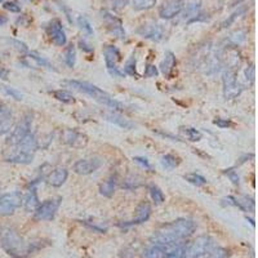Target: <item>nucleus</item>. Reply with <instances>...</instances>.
<instances>
[{
	"instance_id": "f257e3e1",
	"label": "nucleus",
	"mask_w": 258,
	"mask_h": 258,
	"mask_svg": "<svg viewBox=\"0 0 258 258\" xmlns=\"http://www.w3.org/2000/svg\"><path fill=\"white\" fill-rule=\"evenodd\" d=\"M196 230V223L188 218H180L165 223L153 234L150 243L168 251L169 248L181 244L191 236Z\"/></svg>"
},
{
	"instance_id": "f03ea898",
	"label": "nucleus",
	"mask_w": 258,
	"mask_h": 258,
	"mask_svg": "<svg viewBox=\"0 0 258 258\" xmlns=\"http://www.w3.org/2000/svg\"><path fill=\"white\" fill-rule=\"evenodd\" d=\"M0 245L12 258H28L40 249V244L35 240H25L13 229H4L0 232Z\"/></svg>"
},
{
	"instance_id": "7ed1b4c3",
	"label": "nucleus",
	"mask_w": 258,
	"mask_h": 258,
	"mask_svg": "<svg viewBox=\"0 0 258 258\" xmlns=\"http://www.w3.org/2000/svg\"><path fill=\"white\" fill-rule=\"evenodd\" d=\"M36 150H38V140L35 134L28 133L21 142L17 145L8 146V149L3 153L5 161L17 163V164H30L34 159Z\"/></svg>"
},
{
	"instance_id": "20e7f679",
	"label": "nucleus",
	"mask_w": 258,
	"mask_h": 258,
	"mask_svg": "<svg viewBox=\"0 0 258 258\" xmlns=\"http://www.w3.org/2000/svg\"><path fill=\"white\" fill-rule=\"evenodd\" d=\"M66 85L74 88L75 91L81 92V93L88 94L89 97H92L94 101L100 102L102 105L107 106L108 108H111L114 111H123L124 110V105L120 103L119 101L114 100L111 96H108L105 91H102L101 88L96 87L93 84L87 83V81H77V80H66L65 81Z\"/></svg>"
},
{
	"instance_id": "39448f33",
	"label": "nucleus",
	"mask_w": 258,
	"mask_h": 258,
	"mask_svg": "<svg viewBox=\"0 0 258 258\" xmlns=\"http://www.w3.org/2000/svg\"><path fill=\"white\" fill-rule=\"evenodd\" d=\"M222 83H223V96L226 100H234L243 91L239 81L236 77V71L235 69H229L226 67L223 71L222 75Z\"/></svg>"
},
{
	"instance_id": "423d86ee",
	"label": "nucleus",
	"mask_w": 258,
	"mask_h": 258,
	"mask_svg": "<svg viewBox=\"0 0 258 258\" xmlns=\"http://www.w3.org/2000/svg\"><path fill=\"white\" fill-rule=\"evenodd\" d=\"M214 247L216 245L212 237L203 235L198 237L190 247H187L185 258H204Z\"/></svg>"
},
{
	"instance_id": "0eeeda50",
	"label": "nucleus",
	"mask_w": 258,
	"mask_h": 258,
	"mask_svg": "<svg viewBox=\"0 0 258 258\" xmlns=\"http://www.w3.org/2000/svg\"><path fill=\"white\" fill-rule=\"evenodd\" d=\"M22 195L18 191L8 192L0 196V216H12L18 206H21Z\"/></svg>"
},
{
	"instance_id": "6e6552de",
	"label": "nucleus",
	"mask_w": 258,
	"mask_h": 258,
	"mask_svg": "<svg viewBox=\"0 0 258 258\" xmlns=\"http://www.w3.org/2000/svg\"><path fill=\"white\" fill-rule=\"evenodd\" d=\"M103 54H105L106 67H107L110 75L115 77H124V73L119 70L118 62L122 59L119 49L114 46H106L103 49Z\"/></svg>"
},
{
	"instance_id": "1a4fd4ad",
	"label": "nucleus",
	"mask_w": 258,
	"mask_h": 258,
	"mask_svg": "<svg viewBox=\"0 0 258 258\" xmlns=\"http://www.w3.org/2000/svg\"><path fill=\"white\" fill-rule=\"evenodd\" d=\"M61 202H62L61 198H53V199H48L44 203H42V204H39V206L35 210V220H52L53 217L56 216L57 210H58L59 206H61Z\"/></svg>"
},
{
	"instance_id": "9d476101",
	"label": "nucleus",
	"mask_w": 258,
	"mask_h": 258,
	"mask_svg": "<svg viewBox=\"0 0 258 258\" xmlns=\"http://www.w3.org/2000/svg\"><path fill=\"white\" fill-rule=\"evenodd\" d=\"M31 123H32V115L31 114H26V115L21 119V122L18 123L17 127L13 129V132L11 133V136L8 137V140H7L8 146L17 145L18 142H21L25 137L27 136L28 133H30Z\"/></svg>"
},
{
	"instance_id": "9b49d317",
	"label": "nucleus",
	"mask_w": 258,
	"mask_h": 258,
	"mask_svg": "<svg viewBox=\"0 0 258 258\" xmlns=\"http://www.w3.org/2000/svg\"><path fill=\"white\" fill-rule=\"evenodd\" d=\"M102 164H103L102 157L93 156L88 157V159H80L74 164V171L77 172V175H91L97 171L98 168H101Z\"/></svg>"
},
{
	"instance_id": "f8f14e48",
	"label": "nucleus",
	"mask_w": 258,
	"mask_h": 258,
	"mask_svg": "<svg viewBox=\"0 0 258 258\" xmlns=\"http://www.w3.org/2000/svg\"><path fill=\"white\" fill-rule=\"evenodd\" d=\"M183 7H185L183 0H167L159 8V16L163 20H172L183 11Z\"/></svg>"
},
{
	"instance_id": "ddd939ff",
	"label": "nucleus",
	"mask_w": 258,
	"mask_h": 258,
	"mask_svg": "<svg viewBox=\"0 0 258 258\" xmlns=\"http://www.w3.org/2000/svg\"><path fill=\"white\" fill-rule=\"evenodd\" d=\"M61 138H62L63 143H66L69 146L77 147V149L84 147L88 143V137L75 129H65Z\"/></svg>"
},
{
	"instance_id": "4468645a",
	"label": "nucleus",
	"mask_w": 258,
	"mask_h": 258,
	"mask_svg": "<svg viewBox=\"0 0 258 258\" xmlns=\"http://www.w3.org/2000/svg\"><path fill=\"white\" fill-rule=\"evenodd\" d=\"M47 32H48L51 40H52L56 46L63 47L65 44H66V42H67L66 32H65V30H63L62 24H61L58 20H53V21L48 25V27H47Z\"/></svg>"
},
{
	"instance_id": "2eb2a0df",
	"label": "nucleus",
	"mask_w": 258,
	"mask_h": 258,
	"mask_svg": "<svg viewBox=\"0 0 258 258\" xmlns=\"http://www.w3.org/2000/svg\"><path fill=\"white\" fill-rule=\"evenodd\" d=\"M137 34L142 36V38L153 40V42H160L161 39H163V36H164L163 28H161L160 25L157 24L142 25V26L137 30Z\"/></svg>"
},
{
	"instance_id": "dca6fc26",
	"label": "nucleus",
	"mask_w": 258,
	"mask_h": 258,
	"mask_svg": "<svg viewBox=\"0 0 258 258\" xmlns=\"http://www.w3.org/2000/svg\"><path fill=\"white\" fill-rule=\"evenodd\" d=\"M102 18L106 21L108 31H110L111 35H114L118 39L126 38V30L123 28L122 21H120L119 18H116L115 16H112V14L108 13V12H102Z\"/></svg>"
},
{
	"instance_id": "f3484780",
	"label": "nucleus",
	"mask_w": 258,
	"mask_h": 258,
	"mask_svg": "<svg viewBox=\"0 0 258 258\" xmlns=\"http://www.w3.org/2000/svg\"><path fill=\"white\" fill-rule=\"evenodd\" d=\"M13 127V114L9 106L0 102V136L11 132Z\"/></svg>"
},
{
	"instance_id": "a211bd4d",
	"label": "nucleus",
	"mask_w": 258,
	"mask_h": 258,
	"mask_svg": "<svg viewBox=\"0 0 258 258\" xmlns=\"http://www.w3.org/2000/svg\"><path fill=\"white\" fill-rule=\"evenodd\" d=\"M151 216V206L150 203L141 202L136 209V217L132 221L126 222L123 226H133V225H140V223L146 222Z\"/></svg>"
},
{
	"instance_id": "6ab92c4d",
	"label": "nucleus",
	"mask_w": 258,
	"mask_h": 258,
	"mask_svg": "<svg viewBox=\"0 0 258 258\" xmlns=\"http://www.w3.org/2000/svg\"><path fill=\"white\" fill-rule=\"evenodd\" d=\"M25 209L27 212H35L36 208L39 206V198H38V192H36V183H31V187L27 190V194L25 196Z\"/></svg>"
},
{
	"instance_id": "aec40b11",
	"label": "nucleus",
	"mask_w": 258,
	"mask_h": 258,
	"mask_svg": "<svg viewBox=\"0 0 258 258\" xmlns=\"http://www.w3.org/2000/svg\"><path fill=\"white\" fill-rule=\"evenodd\" d=\"M69 177V172L66 168H57L48 176V183L53 187H59L66 182Z\"/></svg>"
},
{
	"instance_id": "412c9836",
	"label": "nucleus",
	"mask_w": 258,
	"mask_h": 258,
	"mask_svg": "<svg viewBox=\"0 0 258 258\" xmlns=\"http://www.w3.org/2000/svg\"><path fill=\"white\" fill-rule=\"evenodd\" d=\"M176 62H177V61H176L175 53L171 52V51L165 52L164 59H163L160 63V71L164 74V77H171L173 70H175Z\"/></svg>"
},
{
	"instance_id": "4be33fe9",
	"label": "nucleus",
	"mask_w": 258,
	"mask_h": 258,
	"mask_svg": "<svg viewBox=\"0 0 258 258\" xmlns=\"http://www.w3.org/2000/svg\"><path fill=\"white\" fill-rule=\"evenodd\" d=\"M115 187H116V177L111 176L108 177L106 181H103L100 186V192L101 195L106 196V198H111L115 192Z\"/></svg>"
},
{
	"instance_id": "5701e85b",
	"label": "nucleus",
	"mask_w": 258,
	"mask_h": 258,
	"mask_svg": "<svg viewBox=\"0 0 258 258\" xmlns=\"http://www.w3.org/2000/svg\"><path fill=\"white\" fill-rule=\"evenodd\" d=\"M186 252H187V244L181 243V244L175 245V247L169 248L168 251H165L163 258H185Z\"/></svg>"
},
{
	"instance_id": "b1692460",
	"label": "nucleus",
	"mask_w": 258,
	"mask_h": 258,
	"mask_svg": "<svg viewBox=\"0 0 258 258\" xmlns=\"http://www.w3.org/2000/svg\"><path fill=\"white\" fill-rule=\"evenodd\" d=\"M107 120L108 122L114 123V124H116V126H119L120 128H124V129H132L133 128V123H130L128 119L123 118L122 115H119V114H116V112L108 114Z\"/></svg>"
},
{
	"instance_id": "393cba45",
	"label": "nucleus",
	"mask_w": 258,
	"mask_h": 258,
	"mask_svg": "<svg viewBox=\"0 0 258 258\" xmlns=\"http://www.w3.org/2000/svg\"><path fill=\"white\" fill-rule=\"evenodd\" d=\"M165 251L163 248L157 247V245L150 244L147 248H145L142 256L143 258H163L164 257Z\"/></svg>"
},
{
	"instance_id": "a878e982",
	"label": "nucleus",
	"mask_w": 258,
	"mask_h": 258,
	"mask_svg": "<svg viewBox=\"0 0 258 258\" xmlns=\"http://www.w3.org/2000/svg\"><path fill=\"white\" fill-rule=\"evenodd\" d=\"M134 11H147L156 5V0H129Z\"/></svg>"
},
{
	"instance_id": "bb28decb",
	"label": "nucleus",
	"mask_w": 258,
	"mask_h": 258,
	"mask_svg": "<svg viewBox=\"0 0 258 258\" xmlns=\"http://www.w3.org/2000/svg\"><path fill=\"white\" fill-rule=\"evenodd\" d=\"M53 96L56 98L57 101L63 102V103H71V102L75 101V98H74L73 94L70 92L63 91V89H58V91L53 92Z\"/></svg>"
},
{
	"instance_id": "cd10ccee",
	"label": "nucleus",
	"mask_w": 258,
	"mask_h": 258,
	"mask_svg": "<svg viewBox=\"0 0 258 258\" xmlns=\"http://www.w3.org/2000/svg\"><path fill=\"white\" fill-rule=\"evenodd\" d=\"M149 191H150L151 199L155 202V204H161V203L165 200L164 194H163V191H161L160 188L157 187V186L151 185L150 187H149Z\"/></svg>"
},
{
	"instance_id": "c85d7f7f",
	"label": "nucleus",
	"mask_w": 258,
	"mask_h": 258,
	"mask_svg": "<svg viewBox=\"0 0 258 258\" xmlns=\"http://www.w3.org/2000/svg\"><path fill=\"white\" fill-rule=\"evenodd\" d=\"M75 61H77V52H75V46L70 44V46L66 48V52H65V62L69 67H74L75 65Z\"/></svg>"
},
{
	"instance_id": "c756f323",
	"label": "nucleus",
	"mask_w": 258,
	"mask_h": 258,
	"mask_svg": "<svg viewBox=\"0 0 258 258\" xmlns=\"http://www.w3.org/2000/svg\"><path fill=\"white\" fill-rule=\"evenodd\" d=\"M77 26L80 27V30H83L87 35H93V28H92V25L91 22L88 21L87 17H84V16H79V17L77 18Z\"/></svg>"
},
{
	"instance_id": "7c9ffc66",
	"label": "nucleus",
	"mask_w": 258,
	"mask_h": 258,
	"mask_svg": "<svg viewBox=\"0 0 258 258\" xmlns=\"http://www.w3.org/2000/svg\"><path fill=\"white\" fill-rule=\"evenodd\" d=\"M28 56H30V58L34 59L36 62V65L38 66H42V67H47V69H53L52 63L49 62L48 59H46L44 57L39 56L38 53L36 52H28Z\"/></svg>"
},
{
	"instance_id": "2f4dec72",
	"label": "nucleus",
	"mask_w": 258,
	"mask_h": 258,
	"mask_svg": "<svg viewBox=\"0 0 258 258\" xmlns=\"http://www.w3.org/2000/svg\"><path fill=\"white\" fill-rule=\"evenodd\" d=\"M204 258H229V252L225 248L214 247Z\"/></svg>"
},
{
	"instance_id": "473e14b6",
	"label": "nucleus",
	"mask_w": 258,
	"mask_h": 258,
	"mask_svg": "<svg viewBox=\"0 0 258 258\" xmlns=\"http://www.w3.org/2000/svg\"><path fill=\"white\" fill-rule=\"evenodd\" d=\"M185 178L190 183L195 186H204L206 183V178L200 175H196V173H188V175L185 176Z\"/></svg>"
},
{
	"instance_id": "72a5a7b5",
	"label": "nucleus",
	"mask_w": 258,
	"mask_h": 258,
	"mask_svg": "<svg viewBox=\"0 0 258 258\" xmlns=\"http://www.w3.org/2000/svg\"><path fill=\"white\" fill-rule=\"evenodd\" d=\"M124 75H130V77H138V74H137V70H136V58L134 57H132V58L129 59L128 62L126 63V66H124Z\"/></svg>"
},
{
	"instance_id": "f704fd0d",
	"label": "nucleus",
	"mask_w": 258,
	"mask_h": 258,
	"mask_svg": "<svg viewBox=\"0 0 258 258\" xmlns=\"http://www.w3.org/2000/svg\"><path fill=\"white\" fill-rule=\"evenodd\" d=\"M161 164H163L164 168H167V169H173V168L177 167V160H176V157L173 155L167 154V155L161 157Z\"/></svg>"
},
{
	"instance_id": "c9c22d12",
	"label": "nucleus",
	"mask_w": 258,
	"mask_h": 258,
	"mask_svg": "<svg viewBox=\"0 0 258 258\" xmlns=\"http://www.w3.org/2000/svg\"><path fill=\"white\" fill-rule=\"evenodd\" d=\"M3 92L7 94V96H9L11 98L16 100V101H22V98H24V96H22L21 92H18L17 89H14V88L5 87V85H4Z\"/></svg>"
},
{
	"instance_id": "e433bc0d",
	"label": "nucleus",
	"mask_w": 258,
	"mask_h": 258,
	"mask_svg": "<svg viewBox=\"0 0 258 258\" xmlns=\"http://www.w3.org/2000/svg\"><path fill=\"white\" fill-rule=\"evenodd\" d=\"M186 134H187V138L190 141H192V142H196V141H200L202 140V132L200 130H198V129L195 128H186Z\"/></svg>"
},
{
	"instance_id": "4c0bfd02",
	"label": "nucleus",
	"mask_w": 258,
	"mask_h": 258,
	"mask_svg": "<svg viewBox=\"0 0 258 258\" xmlns=\"http://www.w3.org/2000/svg\"><path fill=\"white\" fill-rule=\"evenodd\" d=\"M105 3L107 4L111 9H120V8L126 7L128 0H105Z\"/></svg>"
},
{
	"instance_id": "58836bf2",
	"label": "nucleus",
	"mask_w": 258,
	"mask_h": 258,
	"mask_svg": "<svg viewBox=\"0 0 258 258\" xmlns=\"http://www.w3.org/2000/svg\"><path fill=\"white\" fill-rule=\"evenodd\" d=\"M198 14H199V4H195V3L190 4V5L187 7V9H186V12H185L186 17L195 18ZM190 21H191V20H190Z\"/></svg>"
},
{
	"instance_id": "ea45409f",
	"label": "nucleus",
	"mask_w": 258,
	"mask_h": 258,
	"mask_svg": "<svg viewBox=\"0 0 258 258\" xmlns=\"http://www.w3.org/2000/svg\"><path fill=\"white\" fill-rule=\"evenodd\" d=\"M157 74H159V71H157L156 66L155 65H147L146 69H145V73H143V77H157Z\"/></svg>"
},
{
	"instance_id": "a19ab883",
	"label": "nucleus",
	"mask_w": 258,
	"mask_h": 258,
	"mask_svg": "<svg viewBox=\"0 0 258 258\" xmlns=\"http://www.w3.org/2000/svg\"><path fill=\"white\" fill-rule=\"evenodd\" d=\"M255 66L253 65H249V66L245 69V79H247V81L249 84H253L255 83Z\"/></svg>"
},
{
	"instance_id": "79ce46f5",
	"label": "nucleus",
	"mask_w": 258,
	"mask_h": 258,
	"mask_svg": "<svg viewBox=\"0 0 258 258\" xmlns=\"http://www.w3.org/2000/svg\"><path fill=\"white\" fill-rule=\"evenodd\" d=\"M3 7H4V9H7V11H9V12H13V13H18V12H21V7H20L17 3H14V1H5Z\"/></svg>"
},
{
	"instance_id": "37998d69",
	"label": "nucleus",
	"mask_w": 258,
	"mask_h": 258,
	"mask_svg": "<svg viewBox=\"0 0 258 258\" xmlns=\"http://www.w3.org/2000/svg\"><path fill=\"white\" fill-rule=\"evenodd\" d=\"M133 160L136 161L137 164L141 165V167H142V168L147 169V171H151V169H153V167H151V164H150V163H149V160H147L146 157L136 156V157H133Z\"/></svg>"
},
{
	"instance_id": "c03bdc74",
	"label": "nucleus",
	"mask_w": 258,
	"mask_h": 258,
	"mask_svg": "<svg viewBox=\"0 0 258 258\" xmlns=\"http://www.w3.org/2000/svg\"><path fill=\"white\" fill-rule=\"evenodd\" d=\"M136 180H137V177H133V176L132 177H128L126 180V182H124V187L129 188V190H132V188H137L141 185V183L138 181H136Z\"/></svg>"
},
{
	"instance_id": "a18cd8bd",
	"label": "nucleus",
	"mask_w": 258,
	"mask_h": 258,
	"mask_svg": "<svg viewBox=\"0 0 258 258\" xmlns=\"http://www.w3.org/2000/svg\"><path fill=\"white\" fill-rule=\"evenodd\" d=\"M225 175L230 178L231 182H232L235 186H239V176H237V173L232 168H231V169H226V171H225Z\"/></svg>"
},
{
	"instance_id": "49530a36",
	"label": "nucleus",
	"mask_w": 258,
	"mask_h": 258,
	"mask_svg": "<svg viewBox=\"0 0 258 258\" xmlns=\"http://www.w3.org/2000/svg\"><path fill=\"white\" fill-rule=\"evenodd\" d=\"M9 42L12 43L14 46V48L17 49V51H20L21 53H27L28 52V48L27 46L25 44V43L20 42V40H16V39H12V40H9Z\"/></svg>"
},
{
	"instance_id": "de8ad7c7",
	"label": "nucleus",
	"mask_w": 258,
	"mask_h": 258,
	"mask_svg": "<svg viewBox=\"0 0 258 258\" xmlns=\"http://www.w3.org/2000/svg\"><path fill=\"white\" fill-rule=\"evenodd\" d=\"M214 124L223 129L229 128V127L232 126V123H231L230 120H226V119H217V120H214Z\"/></svg>"
},
{
	"instance_id": "09e8293b",
	"label": "nucleus",
	"mask_w": 258,
	"mask_h": 258,
	"mask_svg": "<svg viewBox=\"0 0 258 258\" xmlns=\"http://www.w3.org/2000/svg\"><path fill=\"white\" fill-rule=\"evenodd\" d=\"M80 46H81V49L85 51V52H92V51H93V48H89L91 46H88L87 43L84 42V40H80Z\"/></svg>"
},
{
	"instance_id": "8fccbe9b",
	"label": "nucleus",
	"mask_w": 258,
	"mask_h": 258,
	"mask_svg": "<svg viewBox=\"0 0 258 258\" xmlns=\"http://www.w3.org/2000/svg\"><path fill=\"white\" fill-rule=\"evenodd\" d=\"M0 79H8V71L4 70V69H0Z\"/></svg>"
},
{
	"instance_id": "3c124183",
	"label": "nucleus",
	"mask_w": 258,
	"mask_h": 258,
	"mask_svg": "<svg viewBox=\"0 0 258 258\" xmlns=\"http://www.w3.org/2000/svg\"><path fill=\"white\" fill-rule=\"evenodd\" d=\"M7 21H8L7 18L3 17V16H0V26H3L4 24H7Z\"/></svg>"
},
{
	"instance_id": "603ef678",
	"label": "nucleus",
	"mask_w": 258,
	"mask_h": 258,
	"mask_svg": "<svg viewBox=\"0 0 258 258\" xmlns=\"http://www.w3.org/2000/svg\"><path fill=\"white\" fill-rule=\"evenodd\" d=\"M0 232H1V227H0Z\"/></svg>"
},
{
	"instance_id": "864d4df0",
	"label": "nucleus",
	"mask_w": 258,
	"mask_h": 258,
	"mask_svg": "<svg viewBox=\"0 0 258 258\" xmlns=\"http://www.w3.org/2000/svg\"><path fill=\"white\" fill-rule=\"evenodd\" d=\"M1 1H3V0H0V3H1Z\"/></svg>"
}]
</instances>
